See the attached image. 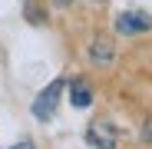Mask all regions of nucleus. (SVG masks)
Listing matches in <instances>:
<instances>
[{"mask_svg":"<svg viewBox=\"0 0 152 149\" xmlns=\"http://www.w3.org/2000/svg\"><path fill=\"white\" fill-rule=\"evenodd\" d=\"M113 60H116V46H113L109 40L99 37V40L89 43V63H93V66H109Z\"/></svg>","mask_w":152,"mask_h":149,"instance_id":"39448f33","label":"nucleus"},{"mask_svg":"<svg viewBox=\"0 0 152 149\" xmlns=\"http://www.w3.org/2000/svg\"><path fill=\"white\" fill-rule=\"evenodd\" d=\"M56 4H60V7H66V4H73V0H56Z\"/></svg>","mask_w":152,"mask_h":149,"instance_id":"6e6552de","label":"nucleus"},{"mask_svg":"<svg viewBox=\"0 0 152 149\" xmlns=\"http://www.w3.org/2000/svg\"><path fill=\"white\" fill-rule=\"evenodd\" d=\"M116 30L122 37H139V33H149L152 30V17L145 10H122L116 17Z\"/></svg>","mask_w":152,"mask_h":149,"instance_id":"f03ea898","label":"nucleus"},{"mask_svg":"<svg viewBox=\"0 0 152 149\" xmlns=\"http://www.w3.org/2000/svg\"><path fill=\"white\" fill-rule=\"evenodd\" d=\"M142 142H145V146H152V116L142 123Z\"/></svg>","mask_w":152,"mask_h":149,"instance_id":"423d86ee","label":"nucleus"},{"mask_svg":"<svg viewBox=\"0 0 152 149\" xmlns=\"http://www.w3.org/2000/svg\"><path fill=\"white\" fill-rule=\"evenodd\" d=\"M69 103L76 109H89L93 106V86L83 80V76H73L69 80Z\"/></svg>","mask_w":152,"mask_h":149,"instance_id":"20e7f679","label":"nucleus"},{"mask_svg":"<svg viewBox=\"0 0 152 149\" xmlns=\"http://www.w3.org/2000/svg\"><path fill=\"white\" fill-rule=\"evenodd\" d=\"M93 4H106V0H93Z\"/></svg>","mask_w":152,"mask_h":149,"instance_id":"1a4fd4ad","label":"nucleus"},{"mask_svg":"<svg viewBox=\"0 0 152 149\" xmlns=\"http://www.w3.org/2000/svg\"><path fill=\"white\" fill-rule=\"evenodd\" d=\"M86 142H89L93 149H116L119 133H116V126H113V123L96 119V123H89V129H86Z\"/></svg>","mask_w":152,"mask_h":149,"instance_id":"7ed1b4c3","label":"nucleus"},{"mask_svg":"<svg viewBox=\"0 0 152 149\" xmlns=\"http://www.w3.org/2000/svg\"><path fill=\"white\" fill-rule=\"evenodd\" d=\"M10 149H33V142H30V139H20V142H13Z\"/></svg>","mask_w":152,"mask_h":149,"instance_id":"0eeeda50","label":"nucleus"},{"mask_svg":"<svg viewBox=\"0 0 152 149\" xmlns=\"http://www.w3.org/2000/svg\"><path fill=\"white\" fill-rule=\"evenodd\" d=\"M63 86H66V76H60V80H53L37 99H33V119H40V123H50L56 116V103H60V93H63Z\"/></svg>","mask_w":152,"mask_h":149,"instance_id":"f257e3e1","label":"nucleus"}]
</instances>
